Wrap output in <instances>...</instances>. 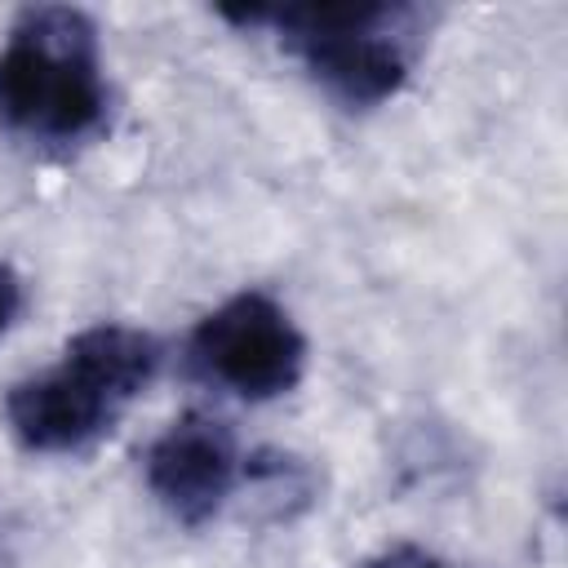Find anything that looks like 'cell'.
I'll return each instance as SVG.
<instances>
[{
    "label": "cell",
    "mask_w": 568,
    "mask_h": 568,
    "mask_svg": "<svg viewBox=\"0 0 568 568\" xmlns=\"http://www.w3.org/2000/svg\"><path fill=\"white\" fill-rule=\"evenodd\" d=\"M164 346L155 333L98 320L67 337L62 355L4 390V426L36 457H75L115 430V422L160 377Z\"/></svg>",
    "instance_id": "6da1fadb"
},
{
    "label": "cell",
    "mask_w": 568,
    "mask_h": 568,
    "mask_svg": "<svg viewBox=\"0 0 568 568\" xmlns=\"http://www.w3.org/2000/svg\"><path fill=\"white\" fill-rule=\"evenodd\" d=\"M111 84L98 22L75 4H27L0 44V129L31 146H75L106 129Z\"/></svg>",
    "instance_id": "7a4b0ae2"
},
{
    "label": "cell",
    "mask_w": 568,
    "mask_h": 568,
    "mask_svg": "<svg viewBox=\"0 0 568 568\" xmlns=\"http://www.w3.org/2000/svg\"><path fill=\"white\" fill-rule=\"evenodd\" d=\"M240 27H266L280 49L346 111L390 102L417 62L426 13L417 4H271L222 9Z\"/></svg>",
    "instance_id": "3957f363"
},
{
    "label": "cell",
    "mask_w": 568,
    "mask_h": 568,
    "mask_svg": "<svg viewBox=\"0 0 568 568\" xmlns=\"http://www.w3.org/2000/svg\"><path fill=\"white\" fill-rule=\"evenodd\" d=\"M306 333L266 288H240L186 333V368L244 404H266L306 377Z\"/></svg>",
    "instance_id": "277c9868"
},
{
    "label": "cell",
    "mask_w": 568,
    "mask_h": 568,
    "mask_svg": "<svg viewBox=\"0 0 568 568\" xmlns=\"http://www.w3.org/2000/svg\"><path fill=\"white\" fill-rule=\"evenodd\" d=\"M248 475V457L240 453L235 430L213 417V413H182L173 417L142 457V479L155 506L182 524V528H204L226 510L235 488Z\"/></svg>",
    "instance_id": "5b68a950"
},
{
    "label": "cell",
    "mask_w": 568,
    "mask_h": 568,
    "mask_svg": "<svg viewBox=\"0 0 568 568\" xmlns=\"http://www.w3.org/2000/svg\"><path fill=\"white\" fill-rule=\"evenodd\" d=\"M359 568H457V564L439 559L435 550H426V546H417V541H395V546L368 555Z\"/></svg>",
    "instance_id": "8992f818"
},
{
    "label": "cell",
    "mask_w": 568,
    "mask_h": 568,
    "mask_svg": "<svg viewBox=\"0 0 568 568\" xmlns=\"http://www.w3.org/2000/svg\"><path fill=\"white\" fill-rule=\"evenodd\" d=\"M22 306H27L22 280H18V271H13V266H4V262H0V337H4V333L18 324Z\"/></svg>",
    "instance_id": "52a82bcc"
}]
</instances>
